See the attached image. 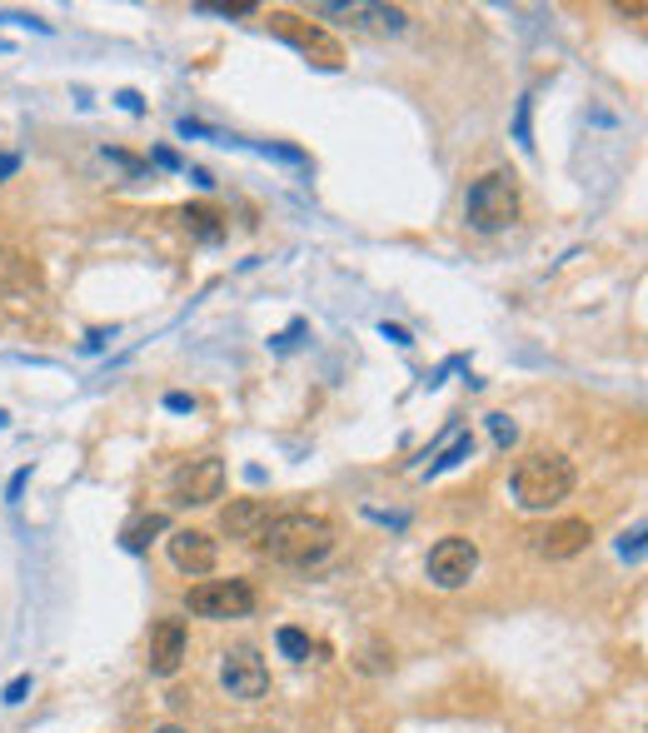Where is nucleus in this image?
Here are the masks:
<instances>
[{"instance_id": "21", "label": "nucleus", "mask_w": 648, "mask_h": 733, "mask_svg": "<svg viewBox=\"0 0 648 733\" xmlns=\"http://www.w3.org/2000/svg\"><path fill=\"white\" fill-rule=\"evenodd\" d=\"M0 25H25V31H35V35H50V21L25 15V11H0Z\"/></svg>"}, {"instance_id": "19", "label": "nucleus", "mask_w": 648, "mask_h": 733, "mask_svg": "<svg viewBox=\"0 0 648 733\" xmlns=\"http://www.w3.org/2000/svg\"><path fill=\"white\" fill-rule=\"evenodd\" d=\"M180 136H185V140H210V146H245V140L220 136V130H210V125H200V120H180Z\"/></svg>"}, {"instance_id": "20", "label": "nucleus", "mask_w": 648, "mask_h": 733, "mask_svg": "<svg viewBox=\"0 0 648 733\" xmlns=\"http://www.w3.org/2000/svg\"><path fill=\"white\" fill-rule=\"evenodd\" d=\"M489 434H494V444H499V450H509V444L519 440V424L509 415H489Z\"/></svg>"}, {"instance_id": "26", "label": "nucleus", "mask_w": 648, "mask_h": 733, "mask_svg": "<svg viewBox=\"0 0 648 733\" xmlns=\"http://www.w3.org/2000/svg\"><path fill=\"white\" fill-rule=\"evenodd\" d=\"M255 150L269 160H285V165H304V150H294V146H255Z\"/></svg>"}, {"instance_id": "32", "label": "nucleus", "mask_w": 648, "mask_h": 733, "mask_svg": "<svg viewBox=\"0 0 648 733\" xmlns=\"http://www.w3.org/2000/svg\"><path fill=\"white\" fill-rule=\"evenodd\" d=\"M115 105H120V110H130V115H140V110H146L140 91H120V95H115Z\"/></svg>"}, {"instance_id": "13", "label": "nucleus", "mask_w": 648, "mask_h": 733, "mask_svg": "<svg viewBox=\"0 0 648 733\" xmlns=\"http://www.w3.org/2000/svg\"><path fill=\"white\" fill-rule=\"evenodd\" d=\"M589 539H593L589 520H559L539 534L534 549H539V559H574V554L589 549Z\"/></svg>"}, {"instance_id": "31", "label": "nucleus", "mask_w": 648, "mask_h": 733, "mask_svg": "<svg viewBox=\"0 0 648 733\" xmlns=\"http://www.w3.org/2000/svg\"><path fill=\"white\" fill-rule=\"evenodd\" d=\"M165 409H170V415H195V399L180 395V389H170V395H165Z\"/></svg>"}, {"instance_id": "16", "label": "nucleus", "mask_w": 648, "mask_h": 733, "mask_svg": "<svg viewBox=\"0 0 648 733\" xmlns=\"http://www.w3.org/2000/svg\"><path fill=\"white\" fill-rule=\"evenodd\" d=\"M464 459H474V434H454V444H449L439 459H429V479H439L444 469H454V464H464Z\"/></svg>"}, {"instance_id": "25", "label": "nucleus", "mask_w": 648, "mask_h": 733, "mask_svg": "<svg viewBox=\"0 0 648 733\" xmlns=\"http://www.w3.org/2000/svg\"><path fill=\"white\" fill-rule=\"evenodd\" d=\"M25 694H31V674H15L11 684H5V694H0V703H11L15 709V703H25Z\"/></svg>"}, {"instance_id": "6", "label": "nucleus", "mask_w": 648, "mask_h": 733, "mask_svg": "<svg viewBox=\"0 0 648 733\" xmlns=\"http://www.w3.org/2000/svg\"><path fill=\"white\" fill-rule=\"evenodd\" d=\"M429 584L439 589H464L474 574H479V544L464 539V534H449L429 549Z\"/></svg>"}, {"instance_id": "15", "label": "nucleus", "mask_w": 648, "mask_h": 733, "mask_svg": "<svg viewBox=\"0 0 648 733\" xmlns=\"http://www.w3.org/2000/svg\"><path fill=\"white\" fill-rule=\"evenodd\" d=\"M165 530H170L165 514H140V520H135L130 530L120 534V544H125L130 554H146V549H150V539H155V534H165Z\"/></svg>"}, {"instance_id": "5", "label": "nucleus", "mask_w": 648, "mask_h": 733, "mask_svg": "<svg viewBox=\"0 0 648 733\" xmlns=\"http://www.w3.org/2000/svg\"><path fill=\"white\" fill-rule=\"evenodd\" d=\"M314 15H329V21L349 25L359 35H400L409 25V15L400 5H380V0H329V5H314Z\"/></svg>"}, {"instance_id": "28", "label": "nucleus", "mask_w": 648, "mask_h": 733, "mask_svg": "<svg viewBox=\"0 0 648 733\" xmlns=\"http://www.w3.org/2000/svg\"><path fill=\"white\" fill-rule=\"evenodd\" d=\"M150 160H155L160 170H175V175H180V170H185V160H180L170 146H155V150H150Z\"/></svg>"}, {"instance_id": "24", "label": "nucleus", "mask_w": 648, "mask_h": 733, "mask_svg": "<svg viewBox=\"0 0 648 733\" xmlns=\"http://www.w3.org/2000/svg\"><path fill=\"white\" fill-rule=\"evenodd\" d=\"M618 554H624V559H644V524H634V534H624V539H618Z\"/></svg>"}, {"instance_id": "11", "label": "nucleus", "mask_w": 648, "mask_h": 733, "mask_svg": "<svg viewBox=\"0 0 648 733\" xmlns=\"http://www.w3.org/2000/svg\"><path fill=\"white\" fill-rule=\"evenodd\" d=\"M185 643H190L185 624H180V619H160L155 629H150V674H155V678L175 674V668L185 664Z\"/></svg>"}, {"instance_id": "7", "label": "nucleus", "mask_w": 648, "mask_h": 733, "mask_svg": "<svg viewBox=\"0 0 648 733\" xmlns=\"http://www.w3.org/2000/svg\"><path fill=\"white\" fill-rule=\"evenodd\" d=\"M220 684H224L230 699L259 703L269 694V668H265V659H259L250 643H235V649L220 659Z\"/></svg>"}, {"instance_id": "10", "label": "nucleus", "mask_w": 648, "mask_h": 733, "mask_svg": "<svg viewBox=\"0 0 648 733\" xmlns=\"http://www.w3.org/2000/svg\"><path fill=\"white\" fill-rule=\"evenodd\" d=\"M165 549H170V565H175L180 574H190V579L215 574V565H220V544H215L205 530H175L165 539Z\"/></svg>"}, {"instance_id": "12", "label": "nucleus", "mask_w": 648, "mask_h": 733, "mask_svg": "<svg viewBox=\"0 0 648 733\" xmlns=\"http://www.w3.org/2000/svg\"><path fill=\"white\" fill-rule=\"evenodd\" d=\"M265 524H269V499H230L220 509V534H230L240 544H255Z\"/></svg>"}, {"instance_id": "33", "label": "nucleus", "mask_w": 648, "mask_h": 733, "mask_svg": "<svg viewBox=\"0 0 648 733\" xmlns=\"http://www.w3.org/2000/svg\"><path fill=\"white\" fill-rule=\"evenodd\" d=\"M15 165H21V155H0V181H5V175H15Z\"/></svg>"}, {"instance_id": "36", "label": "nucleus", "mask_w": 648, "mask_h": 733, "mask_svg": "<svg viewBox=\"0 0 648 733\" xmlns=\"http://www.w3.org/2000/svg\"><path fill=\"white\" fill-rule=\"evenodd\" d=\"M5 50H11V46H5V40H0V56H5Z\"/></svg>"}, {"instance_id": "2", "label": "nucleus", "mask_w": 648, "mask_h": 733, "mask_svg": "<svg viewBox=\"0 0 648 733\" xmlns=\"http://www.w3.org/2000/svg\"><path fill=\"white\" fill-rule=\"evenodd\" d=\"M509 489H514L519 509L544 514V509L564 504L574 495V464L559 450H529V454H519L514 474H509Z\"/></svg>"}, {"instance_id": "18", "label": "nucleus", "mask_w": 648, "mask_h": 733, "mask_svg": "<svg viewBox=\"0 0 648 733\" xmlns=\"http://www.w3.org/2000/svg\"><path fill=\"white\" fill-rule=\"evenodd\" d=\"M275 643H280V654L294 659V664L310 659V633H300V629H280V633H275Z\"/></svg>"}, {"instance_id": "1", "label": "nucleus", "mask_w": 648, "mask_h": 733, "mask_svg": "<svg viewBox=\"0 0 648 733\" xmlns=\"http://www.w3.org/2000/svg\"><path fill=\"white\" fill-rule=\"evenodd\" d=\"M255 549L265 554L269 565L310 569L335 549V524L324 520V514H269V524L259 530Z\"/></svg>"}, {"instance_id": "9", "label": "nucleus", "mask_w": 648, "mask_h": 733, "mask_svg": "<svg viewBox=\"0 0 648 733\" xmlns=\"http://www.w3.org/2000/svg\"><path fill=\"white\" fill-rule=\"evenodd\" d=\"M224 459H215V454H205V459H190L185 469L170 479V495H175V504L185 509H200V504H215V499L224 495Z\"/></svg>"}, {"instance_id": "22", "label": "nucleus", "mask_w": 648, "mask_h": 733, "mask_svg": "<svg viewBox=\"0 0 648 733\" xmlns=\"http://www.w3.org/2000/svg\"><path fill=\"white\" fill-rule=\"evenodd\" d=\"M195 11H200V15H255L259 5H255V0H235V5H210V0H200Z\"/></svg>"}, {"instance_id": "4", "label": "nucleus", "mask_w": 648, "mask_h": 733, "mask_svg": "<svg viewBox=\"0 0 648 733\" xmlns=\"http://www.w3.org/2000/svg\"><path fill=\"white\" fill-rule=\"evenodd\" d=\"M185 609L195 619H245L255 609V584L250 579H200L185 594Z\"/></svg>"}, {"instance_id": "30", "label": "nucleus", "mask_w": 648, "mask_h": 733, "mask_svg": "<svg viewBox=\"0 0 648 733\" xmlns=\"http://www.w3.org/2000/svg\"><path fill=\"white\" fill-rule=\"evenodd\" d=\"M380 335L390 339V345H400V350H409V345H414V339H409V329H404V325H390V319L380 325Z\"/></svg>"}, {"instance_id": "8", "label": "nucleus", "mask_w": 648, "mask_h": 733, "mask_svg": "<svg viewBox=\"0 0 648 733\" xmlns=\"http://www.w3.org/2000/svg\"><path fill=\"white\" fill-rule=\"evenodd\" d=\"M269 31L280 35V40H290V46L300 50L304 60H314V66H324V70H339V46H335V35H324L320 25L300 21L294 11H269Z\"/></svg>"}, {"instance_id": "23", "label": "nucleus", "mask_w": 648, "mask_h": 733, "mask_svg": "<svg viewBox=\"0 0 648 733\" xmlns=\"http://www.w3.org/2000/svg\"><path fill=\"white\" fill-rule=\"evenodd\" d=\"M304 329H310V325H304V319H294V325L285 329V335H275V339H269V345H275V350H280V354H290L294 345H300V339H304Z\"/></svg>"}, {"instance_id": "17", "label": "nucleus", "mask_w": 648, "mask_h": 733, "mask_svg": "<svg viewBox=\"0 0 648 733\" xmlns=\"http://www.w3.org/2000/svg\"><path fill=\"white\" fill-rule=\"evenodd\" d=\"M534 95H524V101H519V110H514V140H519V150H524V155H534Z\"/></svg>"}, {"instance_id": "35", "label": "nucleus", "mask_w": 648, "mask_h": 733, "mask_svg": "<svg viewBox=\"0 0 648 733\" xmlns=\"http://www.w3.org/2000/svg\"><path fill=\"white\" fill-rule=\"evenodd\" d=\"M5 424H11V415H5V409H0V429H5Z\"/></svg>"}, {"instance_id": "29", "label": "nucleus", "mask_w": 648, "mask_h": 733, "mask_svg": "<svg viewBox=\"0 0 648 733\" xmlns=\"http://www.w3.org/2000/svg\"><path fill=\"white\" fill-rule=\"evenodd\" d=\"M105 160H115V165H120V170H130V175H146V160L125 155V150H105Z\"/></svg>"}, {"instance_id": "3", "label": "nucleus", "mask_w": 648, "mask_h": 733, "mask_svg": "<svg viewBox=\"0 0 648 733\" xmlns=\"http://www.w3.org/2000/svg\"><path fill=\"white\" fill-rule=\"evenodd\" d=\"M464 220H470V230H479V235H499V230L514 225L519 220L514 175H504V170L479 175V181L470 185V195H464Z\"/></svg>"}, {"instance_id": "34", "label": "nucleus", "mask_w": 648, "mask_h": 733, "mask_svg": "<svg viewBox=\"0 0 648 733\" xmlns=\"http://www.w3.org/2000/svg\"><path fill=\"white\" fill-rule=\"evenodd\" d=\"M155 733H185V729H180V723H160Z\"/></svg>"}, {"instance_id": "14", "label": "nucleus", "mask_w": 648, "mask_h": 733, "mask_svg": "<svg viewBox=\"0 0 648 733\" xmlns=\"http://www.w3.org/2000/svg\"><path fill=\"white\" fill-rule=\"evenodd\" d=\"M175 220H180V230H190V235L205 240V245H220L224 240V214L215 210V205H185Z\"/></svg>"}, {"instance_id": "27", "label": "nucleus", "mask_w": 648, "mask_h": 733, "mask_svg": "<svg viewBox=\"0 0 648 733\" xmlns=\"http://www.w3.org/2000/svg\"><path fill=\"white\" fill-rule=\"evenodd\" d=\"M25 485H31V469H15V474H11V485H5V504H21Z\"/></svg>"}]
</instances>
